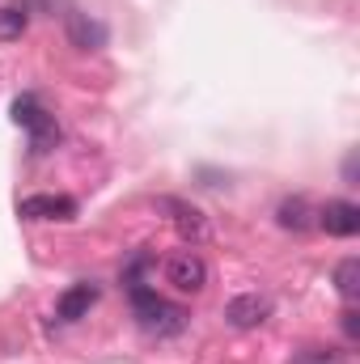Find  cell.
<instances>
[{
  "mask_svg": "<svg viewBox=\"0 0 360 364\" xmlns=\"http://www.w3.org/2000/svg\"><path fill=\"white\" fill-rule=\"evenodd\" d=\"M127 292H132V309H136V322H140L144 335L170 339V335H182V331H186V309L162 301V296H157L153 288H144V284H136V288H127Z\"/></svg>",
  "mask_w": 360,
  "mask_h": 364,
  "instance_id": "cell-1",
  "label": "cell"
},
{
  "mask_svg": "<svg viewBox=\"0 0 360 364\" xmlns=\"http://www.w3.org/2000/svg\"><path fill=\"white\" fill-rule=\"evenodd\" d=\"M13 123L30 132V153H34V157L51 153V149L64 140V136H60V123L47 114V106H43L34 93H21V97L13 102Z\"/></svg>",
  "mask_w": 360,
  "mask_h": 364,
  "instance_id": "cell-2",
  "label": "cell"
},
{
  "mask_svg": "<svg viewBox=\"0 0 360 364\" xmlns=\"http://www.w3.org/2000/svg\"><path fill=\"white\" fill-rule=\"evenodd\" d=\"M166 284H174L179 292H203L208 288V263L199 255L182 250V255H174L166 263Z\"/></svg>",
  "mask_w": 360,
  "mask_h": 364,
  "instance_id": "cell-3",
  "label": "cell"
},
{
  "mask_svg": "<svg viewBox=\"0 0 360 364\" xmlns=\"http://www.w3.org/2000/svg\"><path fill=\"white\" fill-rule=\"evenodd\" d=\"M314 216H318V225L331 237H352V233H360V208L352 199H327Z\"/></svg>",
  "mask_w": 360,
  "mask_h": 364,
  "instance_id": "cell-4",
  "label": "cell"
},
{
  "mask_svg": "<svg viewBox=\"0 0 360 364\" xmlns=\"http://www.w3.org/2000/svg\"><path fill=\"white\" fill-rule=\"evenodd\" d=\"M17 216H26V220H73L77 199H68V195H30V199L17 203Z\"/></svg>",
  "mask_w": 360,
  "mask_h": 364,
  "instance_id": "cell-5",
  "label": "cell"
},
{
  "mask_svg": "<svg viewBox=\"0 0 360 364\" xmlns=\"http://www.w3.org/2000/svg\"><path fill=\"white\" fill-rule=\"evenodd\" d=\"M271 314L268 296H259V292H246V296H233L229 305H225V322L233 326V331H255V326H263Z\"/></svg>",
  "mask_w": 360,
  "mask_h": 364,
  "instance_id": "cell-6",
  "label": "cell"
},
{
  "mask_svg": "<svg viewBox=\"0 0 360 364\" xmlns=\"http://www.w3.org/2000/svg\"><path fill=\"white\" fill-rule=\"evenodd\" d=\"M93 301H97V284H73L55 301V314H60V322H81V318H90Z\"/></svg>",
  "mask_w": 360,
  "mask_h": 364,
  "instance_id": "cell-7",
  "label": "cell"
},
{
  "mask_svg": "<svg viewBox=\"0 0 360 364\" xmlns=\"http://www.w3.org/2000/svg\"><path fill=\"white\" fill-rule=\"evenodd\" d=\"M68 38L81 51H97V47H106V26L93 21L90 13H68Z\"/></svg>",
  "mask_w": 360,
  "mask_h": 364,
  "instance_id": "cell-8",
  "label": "cell"
},
{
  "mask_svg": "<svg viewBox=\"0 0 360 364\" xmlns=\"http://www.w3.org/2000/svg\"><path fill=\"white\" fill-rule=\"evenodd\" d=\"M162 208H166V212H174V225H179L182 237H191V242L208 237V225H203V212H199V208L179 203V199H162Z\"/></svg>",
  "mask_w": 360,
  "mask_h": 364,
  "instance_id": "cell-9",
  "label": "cell"
},
{
  "mask_svg": "<svg viewBox=\"0 0 360 364\" xmlns=\"http://www.w3.org/2000/svg\"><path fill=\"white\" fill-rule=\"evenodd\" d=\"M275 220H280V229L301 233V229H309V225H314V212H309V203H305L301 195H292V199H284V203L275 208Z\"/></svg>",
  "mask_w": 360,
  "mask_h": 364,
  "instance_id": "cell-10",
  "label": "cell"
},
{
  "mask_svg": "<svg viewBox=\"0 0 360 364\" xmlns=\"http://www.w3.org/2000/svg\"><path fill=\"white\" fill-rule=\"evenodd\" d=\"M26 26H30V13H26V4H9V9H0V43H13V38H21V34H26Z\"/></svg>",
  "mask_w": 360,
  "mask_h": 364,
  "instance_id": "cell-11",
  "label": "cell"
},
{
  "mask_svg": "<svg viewBox=\"0 0 360 364\" xmlns=\"http://www.w3.org/2000/svg\"><path fill=\"white\" fill-rule=\"evenodd\" d=\"M335 288H339L344 301H356V292H360V259H344V263L335 267Z\"/></svg>",
  "mask_w": 360,
  "mask_h": 364,
  "instance_id": "cell-12",
  "label": "cell"
},
{
  "mask_svg": "<svg viewBox=\"0 0 360 364\" xmlns=\"http://www.w3.org/2000/svg\"><path fill=\"white\" fill-rule=\"evenodd\" d=\"M339 326H344V335H348L352 343L360 339V314L356 309H344V314H339Z\"/></svg>",
  "mask_w": 360,
  "mask_h": 364,
  "instance_id": "cell-13",
  "label": "cell"
},
{
  "mask_svg": "<svg viewBox=\"0 0 360 364\" xmlns=\"http://www.w3.org/2000/svg\"><path fill=\"white\" fill-rule=\"evenodd\" d=\"M297 364H339V356H327V352H309L305 360H297Z\"/></svg>",
  "mask_w": 360,
  "mask_h": 364,
  "instance_id": "cell-14",
  "label": "cell"
},
{
  "mask_svg": "<svg viewBox=\"0 0 360 364\" xmlns=\"http://www.w3.org/2000/svg\"><path fill=\"white\" fill-rule=\"evenodd\" d=\"M344 178H348V182H356V153H352V157L344 161Z\"/></svg>",
  "mask_w": 360,
  "mask_h": 364,
  "instance_id": "cell-15",
  "label": "cell"
}]
</instances>
